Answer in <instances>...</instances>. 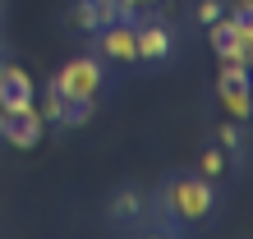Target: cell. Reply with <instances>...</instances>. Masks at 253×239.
Segmentation results:
<instances>
[{"instance_id": "6da1fadb", "label": "cell", "mask_w": 253, "mask_h": 239, "mask_svg": "<svg viewBox=\"0 0 253 239\" xmlns=\"http://www.w3.org/2000/svg\"><path fill=\"white\" fill-rule=\"evenodd\" d=\"M161 212H166V221H180V226H203L207 216H212L216 207V189L212 179L203 175H180V179H166L161 184Z\"/></svg>"}, {"instance_id": "7a4b0ae2", "label": "cell", "mask_w": 253, "mask_h": 239, "mask_svg": "<svg viewBox=\"0 0 253 239\" xmlns=\"http://www.w3.org/2000/svg\"><path fill=\"white\" fill-rule=\"evenodd\" d=\"M101 83H106V69H101V55H74L69 65L55 69V79L46 87H55L65 101H97Z\"/></svg>"}, {"instance_id": "3957f363", "label": "cell", "mask_w": 253, "mask_h": 239, "mask_svg": "<svg viewBox=\"0 0 253 239\" xmlns=\"http://www.w3.org/2000/svg\"><path fill=\"white\" fill-rule=\"evenodd\" d=\"M133 51H138L143 65H161L170 51H175V37L161 19H138L133 23Z\"/></svg>"}, {"instance_id": "277c9868", "label": "cell", "mask_w": 253, "mask_h": 239, "mask_svg": "<svg viewBox=\"0 0 253 239\" xmlns=\"http://www.w3.org/2000/svg\"><path fill=\"white\" fill-rule=\"evenodd\" d=\"M92 37H97V55L111 60V65H133L138 60V51H133V23H106Z\"/></svg>"}, {"instance_id": "5b68a950", "label": "cell", "mask_w": 253, "mask_h": 239, "mask_svg": "<svg viewBox=\"0 0 253 239\" xmlns=\"http://www.w3.org/2000/svg\"><path fill=\"white\" fill-rule=\"evenodd\" d=\"M42 133H46V120L33 111V115H23V120H9L5 143H9V147H19V152H28V147H37V143H42Z\"/></svg>"}, {"instance_id": "8992f818", "label": "cell", "mask_w": 253, "mask_h": 239, "mask_svg": "<svg viewBox=\"0 0 253 239\" xmlns=\"http://www.w3.org/2000/svg\"><path fill=\"white\" fill-rule=\"evenodd\" d=\"M106 212H111V221H120V226H133V221H143L147 198H143L138 189H120V193L111 198V207H106Z\"/></svg>"}, {"instance_id": "52a82bcc", "label": "cell", "mask_w": 253, "mask_h": 239, "mask_svg": "<svg viewBox=\"0 0 253 239\" xmlns=\"http://www.w3.org/2000/svg\"><path fill=\"white\" fill-rule=\"evenodd\" d=\"M216 101L226 106V115L235 120V124H244V120L253 115V97H249V87H216Z\"/></svg>"}, {"instance_id": "ba28073f", "label": "cell", "mask_w": 253, "mask_h": 239, "mask_svg": "<svg viewBox=\"0 0 253 239\" xmlns=\"http://www.w3.org/2000/svg\"><path fill=\"white\" fill-rule=\"evenodd\" d=\"M226 170H230V152H226L221 143H207L203 152H198V175H203V179H221Z\"/></svg>"}, {"instance_id": "9c48e42d", "label": "cell", "mask_w": 253, "mask_h": 239, "mask_svg": "<svg viewBox=\"0 0 253 239\" xmlns=\"http://www.w3.org/2000/svg\"><path fill=\"white\" fill-rule=\"evenodd\" d=\"M74 28H79V33H97V28H101L97 0H79V5H74Z\"/></svg>"}, {"instance_id": "30bf717a", "label": "cell", "mask_w": 253, "mask_h": 239, "mask_svg": "<svg viewBox=\"0 0 253 239\" xmlns=\"http://www.w3.org/2000/svg\"><path fill=\"white\" fill-rule=\"evenodd\" d=\"M37 115L46 120V124H60V115H65V97L55 92V87H42V106H37Z\"/></svg>"}, {"instance_id": "8fae6325", "label": "cell", "mask_w": 253, "mask_h": 239, "mask_svg": "<svg viewBox=\"0 0 253 239\" xmlns=\"http://www.w3.org/2000/svg\"><path fill=\"white\" fill-rule=\"evenodd\" d=\"M253 79H249V65H235V60H221V79H216V87H249Z\"/></svg>"}, {"instance_id": "7c38bea8", "label": "cell", "mask_w": 253, "mask_h": 239, "mask_svg": "<svg viewBox=\"0 0 253 239\" xmlns=\"http://www.w3.org/2000/svg\"><path fill=\"white\" fill-rule=\"evenodd\" d=\"M0 83H5L9 92H33V79H28V69L5 65V60H0Z\"/></svg>"}, {"instance_id": "4fadbf2b", "label": "cell", "mask_w": 253, "mask_h": 239, "mask_svg": "<svg viewBox=\"0 0 253 239\" xmlns=\"http://www.w3.org/2000/svg\"><path fill=\"white\" fill-rule=\"evenodd\" d=\"M216 143L226 147V152H240V143H244L240 124H235V120H230V124H216Z\"/></svg>"}, {"instance_id": "5bb4252c", "label": "cell", "mask_w": 253, "mask_h": 239, "mask_svg": "<svg viewBox=\"0 0 253 239\" xmlns=\"http://www.w3.org/2000/svg\"><path fill=\"white\" fill-rule=\"evenodd\" d=\"M221 14H226V5H221V0H198V9H193V19H198V23L207 28L212 19H221Z\"/></svg>"}, {"instance_id": "9a60e30c", "label": "cell", "mask_w": 253, "mask_h": 239, "mask_svg": "<svg viewBox=\"0 0 253 239\" xmlns=\"http://www.w3.org/2000/svg\"><path fill=\"white\" fill-rule=\"evenodd\" d=\"M226 14H230V19H249V14H253V0H235Z\"/></svg>"}, {"instance_id": "2e32d148", "label": "cell", "mask_w": 253, "mask_h": 239, "mask_svg": "<svg viewBox=\"0 0 253 239\" xmlns=\"http://www.w3.org/2000/svg\"><path fill=\"white\" fill-rule=\"evenodd\" d=\"M5 129H9V115H5V106H0V138H5Z\"/></svg>"}, {"instance_id": "e0dca14e", "label": "cell", "mask_w": 253, "mask_h": 239, "mask_svg": "<svg viewBox=\"0 0 253 239\" xmlns=\"http://www.w3.org/2000/svg\"><path fill=\"white\" fill-rule=\"evenodd\" d=\"M147 5H161V0H143V9H147Z\"/></svg>"}]
</instances>
